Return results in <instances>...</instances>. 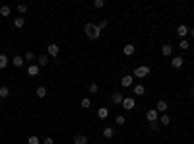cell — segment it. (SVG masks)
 Here are the masks:
<instances>
[{
	"label": "cell",
	"instance_id": "obj_1",
	"mask_svg": "<svg viewBox=\"0 0 194 144\" xmlns=\"http://www.w3.org/2000/svg\"><path fill=\"white\" fill-rule=\"evenodd\" d=\"M84 31H85V35H88V39H99L101 37V29H99L97 24H85Z\"/></svg>",
	"mask_w": 194,
	"mask_h": 144
},
{
	"label": "cell",
	"instance_id": "obj_2",
	"mask_svg": "<svg viewBox=\"0 0 194 144\" xmlns=\"http://www.w3.org/2000/svg\"><path fill=\"white\" fill-rule=\"evenodd\" d=\"M149 66H146V64H142V66H136L134 68V78H146V76H149Z\"/></svg>",
	"mask_w": 194,
	"mask_h": 144
},
{
	"label": "cell",
	"instance_id": "obj_3",
	"mask_svg": "<svg viewBox=\"0 0 194 144\" xmlns=\"http://www.w3.org/2000/svg\"><path fill=\"white\" fill-rule=\"evenodd\" d=\"M47 55L51 56V59H56V56L60 55V47L56 45V43H51V45L47 47Z\"/></svg>",
	"mask_w": 194,
	"mask_h": 144
},
{
	"label": "cell",
	"instance_id": "obj_4",
	"mask_svg": "<svg viewBox=\"0 0 194 144\" xmlns=\"http://www.w3.org/2000/svg\"><path fill=\"white\" fill-rule=\"evenodd\" d=\"M132 84H134V76L126 74V76H123V78H120V86H123V88H130Z\"/></svg>",
	"mask_w": 194,
	"mask_h": 144
},
{
	"label": "cell",
	"instance_id": "obj_5",
	"mask_svg": "<svg viewBox=\"0 0 194 144\" xmlns=\"http://www.w3.org/2000/svg\"><path fill=\"white\" fill-rule=\"evenodd\" d=\"M146 119L149 121V123H157V119H159V113H157V109H149L146 113Z\"/></svg>",
	"mask_w": 194,
	"mask_h": 144
},
{
	"label": "cell",
	"instance_id": "obj_6",
	"mask_svg": "<svg viewBox=\"0 0 194 144\" xmlns=\"http://www.w3.org/2000/svg\"><path fill=\"white\" fill-rule=\"evenodd\" d=\"M111 99H113V103H114V105H123L124 96H123V93H119V92H113V93H111Z\"/></svg>",
	"mask_w": 194,
	"mask_h": 144
},
{
	"label": "cell",
	"instance_id": "obj_7",
	"mask_svg": "<svg viewBox=\"0 0 194 144\" xmlns=\"http://www.w3.org/2000/svg\"><path fill=\"white\" fill-rule=\"evenodd\" d=\"M39 72H41L39 64H29V66H27V74L29 76H39Z\"/></svg>",
	"mask_w": 194,
	"mask_h": 144
},
{
	"label": "cell",
	"instance_id": "obj_8",
	"mask_svg": "<svg viewBox=\"0 0 194 144\" xmlns=\"http://www.w3.org/2000/svg\"><path fill=\"white\" fill-rule=\"evenodd\" d=\"M177 33H179V37H181V39H184V37H186V35H188V33H190V29H188V27H186L184 24H181V25H179V27H177Z\"/></svg>",
	"mask_w": 194,
	"mask_h": 144
},
{
	"label": "cell",
	"instance_id": "obj_9",
	"mask_svg": "<svg viewBox=\"0 0 194 144\" xmlns=\"http://www.w3.org/2000/svg\"><path fill=\"white\" fill-rule=\"evenodd\" d=\"M123 107H124V109H128V111H130V109H134V107H136V101H134V97H124V101H123Z\"/></svg>",
	"mask_w": 194,
	"mask_h": 144
},
{
	"label": "cell",
	"instance_id": "obj_10",
	"mask_svg": "<svg viewBox=\"0 0 194 144\" xmlns=\"http://www.w3.org/2000/svg\"><path fill=\"white\" fill-rule=\"evenodd\" d=\"M155 109H157V113H165V111L169 109V103L165 101V99H159V101H157V107H155Z\"/></svg>",
	"mask_w": 194,
	"mask_h": 144
},
{
	"label": "cell",
	"instance_id": "obj_11",
	"mask_svg": "<svg viewBox=\"0 0 194 144\" xmlns=\"http://www.w3.org/2000/svg\"><path fill=\"white\" fill-rule=\"evenodd\" d=\"M183 64H184L183 56H173V61H171V66H173V68H181Z\"/></svg>",
	"mask_w": 194,
	"mask_h": 144
},
{
	"label": "cell",
	"instance_id": "obj_12",
	"mask_svg": "<svg viewBox=\"0 0 194 144\" xmlns=\"http://www.w3.org/2000/svg\"><path fill=\"white\" fill-rule=\"evenodd\" d=\"M123 53H124L126 56H132V55L136 53V47H134V45H130V43H128V45H124V47H123Z\"/></svg>",
	"mask_w": 194,
	"mask_h": 144
},
{
	"label": "cell",
	"instance_id": "obj_13",
	"mask_svg": "<svg viewBox=\"0 0 194 144\" xmlns=\"http://www.w3.org/2000/svg\"><path fill=\"white\" fill-rule=\"evenodd\" d=\"M49 62H51V56H49V55H41L39 59H37V64H39V66H47Z\"/></svg>",
	"mask_w": 194,
	"mask_h": 144
},
{
	"label": "cell",
	"instance_id": "obj_14",
	"mask_svg": "<svg viewBox=\"0 0 194 144\" xmlns=\"http://www.w3.org/2000/svg\"><path fill=\"white\" fill-rule=\"evenodd\" d=\"M24 56H19V55H16V56H14V59H12V64H14V66H16V68H19V66H24Z\"/></svg>",
	"mask_w": 194,
	"mask_h": 144
},
{
	"label": "cell",
	"instance_id": "obj_15",
	"mask_svg": "<svg viewBox=\"0 0 194 144\" xmlns=\"http://www.w3.org/2000/svg\"><path fill=\"white\" fill-rule=\"evenodd\" d=\"M24 25H25V18H24V16H18L16 20H14V27H18V29H21Z\"/></svg>",
	"mask_w": 194,
	"mask_h": 144
},
{
	"label": "cell",
	"instance_id": "obj_16",
	"mask_svg": "<svg viewBox=\"0 0 194 144\" xmlns=\"http://www.w3.org/2000/svg\"><path fill=\"white\" fill-rule=\"evenodd\" d=\"M74 144H88V136L85 134H76L74 136Z\"/></svg>",
	"mask_w": 194,
	"mask_h": 144
},
{
	"label": "cell",
	"instance_id": "obj_17",
	"mask_svg": "<svg viewBox=\"0 0 194 144\" xmlns=\"http://www.w3.org/2000/svg\"><path fill=\"white\" fill-rule=\"evenodd\" d=\"M10 62H12V61H10V59H8L6 55H0V70H4V68L8 66Z\"/></svg>",
	"mask_w": 194,
	"mask_h": 144
},
{
	"label": "cell",
	"instance_id": "obj_18",
	"mask_svg": "<svg viewBox=\"0 0 194 144\" xmlns=\"http://www.w3.org/2000/svg\"><path fill=\"white\" fill-rule=\"evenodd\" d=\"M35 96H37V97H47V88H45V86H39V88L37 90H35Z\"/></svg>",
	"mask_w": 194,
	"mask_h": 144
},
{
	"label": "cell",
	"instance_id": "obj_19",
	"mask_svg": "<svg viewBox=\"0 0 194 144\" xmlns=\"http://www.w3.org/2000/svg\"><path fill=\"white\" fill-rule=\"evenodd\" d=\"M161 53L165 56H171V55H173V45H169V43H167V45H163L161 47Z\"/></svg>",
	"mask_w": 194,
	"mask_h": 144
},
{
	"label": "cell",
	"instance_id": "obj_20",
	"mask_svg": "<svg viewBox=\"0 0 194 144\" xmlns=\"http://www.w3.org/2000/svg\"><path fill=\"white\" fill-rule=\"evenodd\" d=\"M97 117L99 119H107V117H109V109H107V107H101V109H97Z\"/></svg>",
	"mask_w": 194,
	"mask_h": 144
},
{
	"label": "cell",
	"instance_id": "obj_21",
	"mask_svg": "<svg viewBox=\"0 0 194 144\" xmlns=\"http://www.w3.org/2000/svg\"><path fill=\"white\" fill-rule=\"evenodd\" d=\"M103 136H105V138H113V136H114V128L113 127H105L103 128Z\"/></svg>",
	"mask_w": 194,
	"mask_h": 144
},
{
	"label": "cell",
	"instance_id": "obj_22",
	"mask_svg": "<svg viewBox=\"0 0 194 144\" xmlns=\"http://www.w3.org/2000/svg\"><path fill=\"white\" fill-rule=\"evenodd\" d=\"M169 123H171V117H169L167 113H163V115H161V119H159V125H161V127H167Z\"/></svg>",
	"mask_w": 194,
	"mask_h": 144
},
{
	"label": "cell",
	"instance_id": "obj_23",
	"mask_svg": "<svg viewBox=\"0 0 194 144\" xmlns=\"http://www.w3.org/2000/svg\"><path fill=\"white\" fill-rule=\"evenodd\" d=\"M134 93H136V96H144V93H146V88H144V84L134 86Z\"/></svg>",
	"mask_w": 194,
	"mask_h": 144
},
{
	"label": "cell",
	"instance_id": "obj_24",
	"mask_svg": "<svg viewBox=\"0 0 194 144\" xmlns=\"http://www.w3.org/2000/svg\"><path fill=\"white\" fill-rule=\"evenodd\" d=\"M27 144H41V138L37 134H31L29 138H27Z\"/></svg>",
	"mask_w": 194,
	"mask_h": 144
},
{
	"label": "cell",
	"instance_id": "obj_25",
	"mask_svg": "<svg viewBox=\"0 0 194 144\" xmlns=\"http://www.w3.org/2000/svg\"><path fill=\"white\" fill-rule=\"evenodd\" d=\"M10 96V88L8 86H2V88H0V97H8Z\"/></svg>",
	"mask_w": 194,
	"mask_h": 144
},
{
	"label": "cell",
	"instance_id": "obj_26",
	"mask_svg": "<svg viewBox=\"0 0 194 144\" xmlns=\"http://www.w3.org/2000/svg\"><path fill=\"white\" fill-rule=\"evenodd\" d=\"M10 12H12V8H10V6H2V8H0V16H10Z\"/></svg>",
	"mask_w": 194,
	"mask_h": 144
},
{
	"label": "cell",
	"instance_id": "obj_27",
	"mask_svg": "<svg viewBox=\"0 0 194 144\" xmlns=\"http://www.w3.org/2000/svg\"><path fill=\"white\" fill-rule=\"evenodd\" d=\"M179 47H181L183 51H188V49H190V43L186 41V39H181V43H179Z\"/></svg>",
	"mask_w": 194,
	"mask_h": 144
},
{
	"label": "cell",
	"instance_id": "obj_28",
	"mask_svg": "<svg viewBox=\"0 0 194 144\" xmlns=\"http://www.w3.org/2000/svg\"><path fill=\"white\" fill-rule=\"evenodd\" d=\"M89 107H91V99L89 97H84L82 99V109H89Z\"/></svg>",
	"mask_w": 194,
	"mask_h": 144
},
{
	"label": "cell",
	"instance_id": "obj_29",
	"mask_svg": "<svg viewBox=\"0 0 194 144\" xmlns=\"http://www.w3.org/2000/svg\"><path fill=\"white\" fill-rule=\"evenodd\" d=\"M114 123H117V125H124V123H126L124 115H117V119H114Z\"/></svg>",
	"mask_w": 194,
	"mask_h": 144
},
{
	"label": "cell",
	"instance_id": "obj_30",
	"mask_svg": "<svg viewBox=\"0 0 194 144\" xmlns=\"http://www.w3.org/2000/svg\"><path fill=\"white\" fill-rule=\"evenodd\" d=\"M24 59H25L27 62H31V61H35V53H31V51H29V53H25V56H24Z\"/></svg>",
	"mask_w": 194,
	"mask_h": 144
},
{
	"label": "cell",
	"instance_id": "obj_31",
	"mask_svg": "<svg viewBox=\"0 0 194 144\" xmlns=\"http://www.w3.org/2000/svg\"><path fill=\"white\" fill-rule=\"evenodd\" d=\"M27 12V4H18V14H25Z\"/></svg>",
	"mask_w": 194,
	"mask_h": 144
},
{
	"label": "cell",
	"instance_id": "obj_32",
	"mask_svg": "<svg viewBox=\"0 0 194 144\" xmlns=\"http://www.w3.org/2000/svg\"><path fill=\"white\" fill-rule=\"evenodd\" d=\"M99 92V86L97 84H89V93H97Z\"/></svg>",
	"mask_w": 194,
	"mask_h": 144
},
{
	"label": "cell",
	"instance_id": "obj_33",
	"mask_svg": "<svg viewBox=\"0 0 194 144\" xmlns=\"http://www.w3.org/2000/svg\"><path fill=\"white\" fill-rule=\"evenodd\" d=\"M105 27H109V21H107V20H101V21H99V29H105Z\"/></svg>",
	"mask_w": 194,
	"mask_h": 144
},
{
	"label": "cell",
	"instance_id": "obj_34",
	"mask_svg": "<svg viewBox=\"0 0 194 144\" xmlns=\"http://www.w3.org/2000/svg\"><path fill=\"white\" fill-rule=\"evenodd\" d=\"M93 6L99 10V8H103V6H105V2H103V0H95V2H93Z\"/></svg>",
	"mask_w": 194,
	"mask_h": 144
},
{
	"label": "cell",
	"instance_id": "obj_35",
	"mask_svg": "<svg viewBox=\"0 0 194 144\" xmlns=\"http://www.w3.org/2000/svg\"><path fill=\"white\" fill-rule=\"evenodd\" d=\"M159 123H149V128H152V131H159Z\"/></svg>",
	"mask_w": 194,
	"mask_h": 144
},
{
	"label": "cell",
	"instance_id": "obj_36",
	"mask_svg": "<svg viewBox=\"0 0 194 144\" xmlns=\"http://www.w3.org/2000/svg\"><path fill=\"white\" fill-rule=\"evenodd\" d=\"M41 142H43V144H54V140L51 138V136H47V138H43Z\"/></svg>",
	"mask_w": 194,
	"mask_h": 144
},
{
	"label": "cell",
	"instance_id": "obj_37",
	"mask_svg": "<svg viewBox=\"0 0 194 144\" xmlns=\"http://www.w3.org/2000/svg\"><path fill=\"white\" fill-rule=\"evenodd\" d=\"M190 35H192V37H194V27H192V29H190Z\"/></svg>",
	"mask_w": 194,
	"mask_h": 144
}]
</instances>
